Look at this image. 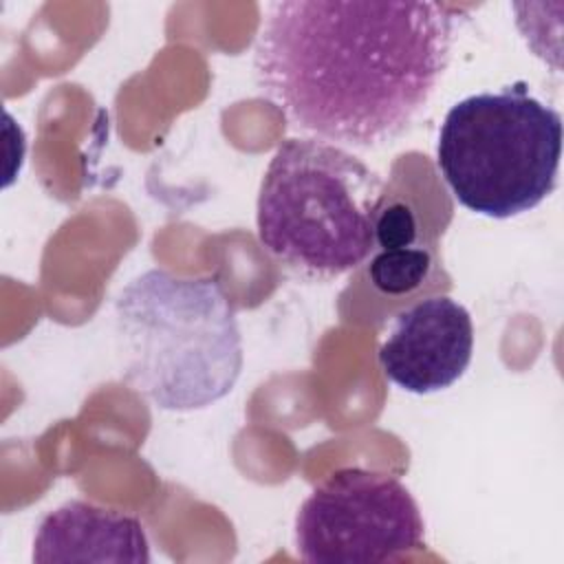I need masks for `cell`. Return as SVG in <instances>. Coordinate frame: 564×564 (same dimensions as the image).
<instances>
[{"instance_id": "cell-1", "label": "cell", "mask_w": 564, "mask_h": 564, "mask_svg": "<svg viewBox=\"0 0 564 564\" xmlns=\"http://www.w3.org/2000/svg\"><path fill=\"white\" fill-rule=\"evenodd\" d=\"M452 46L454 9L441 2L282 0L267 9L253 73L308 139L375 148L419 119Z\"/></svg>"}, {"instance_id": "cell-2", "label": "cell", "mask_w": 564, "mask_h": 564, "mask_svg": "<svg viewBox=\"0 0 564 564\" xmlns=\"http://www.w3.org/2000/svg\"><path fill=\"white\" fill-rule=\"evenodd\" d=\"M121 377L161 410H200L231 392L242 337L223 284L148 269L115 300Z\"/></svg>"}, {"instance_id": "cell-3", "label": "cell", "mask_w": 564, "mask_h": 564, "mask_svg": "<svg viewBox=\"0 0 564 564\" xmlns=\"http://www.w3.org/2000/svg\"><path fill=\"white\" fill-rule=\"evenodd\" d=\"M386 185L359 156L319 139H286L260 183V245L293 273L335 280L375 251Z\"/></svg>"}, {"instance_id": "cell-4", "label": "cell", "mask_w": 564, "mask_h": 564, "mask_svg": "<svg viewBox=\"0 0 564 564\" xmlns=\"http://www.w3.org/2000/svg\"><path fill=\"white\" fill-rule=\"evenodd\" d=\"M562 117L518 82L456 101L438 130L436 165L469 212L511 218L557 183Z\"/></svg>"}, {"instance_id": "cell-5", "label": "cell", "mask_w": 564, "mask_h": 564, "mask_svg": "<svg viewBox=\"0 0 564 564\" xmlns=\"http://www.w3.org/2000/svg\"><path fill=\"white\" fill-rule=\"evenodd\" d=\"M423 518L392 474L344 467L322 480L295 516V546L308 564H383L423 549Z\"/></svg>"}, {"instance_id": "cell-6", "label": "cell", "mask_w": 564, "mask_h": 564, "mask_svg": "<svg viewBox=\"0 0 564 564\" xmlns=\"http://www.w3.org/2000/svg\"><path fill=\"white\" fill-rule=\"evenodd\" d=\"M471 352L469 311L447 295H432L394 315L377 359L392 383L405 392L430 394L456 383Z\"/></svg>"}, {"instance_id": "cell-7", "label": "cell", "mask_w": 564, "mask_h": 564, "mask_svg": "<svg viewBox=\"0 0 564 564\" xmlns=\"http://www.w3.org/2000/svg\"><path fill=\"white\" fill-rule=\"evenodd\" d=\"M150 560L148 535L137 516L86 500H68L46 513L33 540L37 564Z\"/></svg>"}, {"instance_id": "cell-8", "label": "cell", "mask_w": 564, "mask_h": 564, "mask_svg": "<svg viewBox=\"0 0 564 564\" xmlns=\"http://www.w3.org/2000/svg\"><path fill=\"white\" fill-rule=\"evenodd\" d=\"M432 264V251L421 242L379 249L368 264V278L381 295L399 297L416 291L427 280Z\"/></svg>"}, {"instance_id": "cell-9", "label": "cell", "mask_w": 564, "mask_h": 564, "mask_svg": "<svg viewBox=\"0 0 564 564\" xmlns=\"http://www.w3.org/2000/svg\"><path fill=\"white\" fill-rule=\"evenodd\" d=\"M419 242V225L414 212L405 203L381 205L375 218V247H408Z\"/></svg>"}]
</instances>
